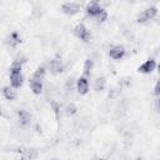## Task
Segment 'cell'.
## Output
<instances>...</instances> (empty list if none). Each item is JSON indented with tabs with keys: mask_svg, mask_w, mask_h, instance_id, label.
Wrapping results in <instances>:
<instances>
[{
	"mask_svg": "<svg viewBox=\"0 0 160 160\" xmlns=\"http://www.w3.org/2000/svg\"><path fill=\"white\" fill-rule=\"evenodd\" d=\"M14 59H15V60H18V61H20V62H22V64H24V62H26V60H28V59H26V56H24L22 54H18Z\"/></svg>",
	"mask_w": 160,
	"mask_h": 160,
	"instance_id": "20",
	"label": "cell"
},
{
	"mask_svg": "<svg viewBox=\"0 0 160 160\" xmlns=\"http://www.w3.org/2000/svg\"><path fill=\"white\" fill-rule=\"evenodd\" d=\"M158 71H159V74H160V62H159V65H158Z\"/></svg>",
	"mask_w": 160,
	"mask_h": 160,
	"instance_id": "23",
	"label": "cell"
},
{
	"mask_svg": "<svg viewBox=\"0 0 160 160\" xmlns=\"http://www.w3.org/2000/svg\"><path fill=\"white\" fill-rule=\"evenodd\" d=\"M76 111H78V108L74 102H70L65 106V115L66 116H72V115L76 114Z\"/></svg>",
	"mask_w": 160,
	"mask_h": 160,
	"instance_id": "17",
	"label": "cell"
},
{
	"mask_svg": "<svg viewBox=\"0 0 160 160\" xmlns=\"http://www.w3.org/2000/svg\"><path fill=\"white\" fill-rule=\"evenodd\" d=\"M102 10H104V9H102L100 5H98L96 2H92V4H90V5L86 6V14H88L89 16H91V18H96Z\"/></svg>",
	"mask_w": 160,
	"mask_h": 160,
	"instance_id": "10",
	"label": "cell"
},
{
	"mask_svg": "<svg viewBox=\"0 0 160 160\" xmlns=\"http://www.w3.org/2000/svg\"><path fill=\"white\" fill-rule=\"evenodd\" d=\"M74 85H76L75 81H74V79H72V78H71V79H68V81H66V84H65V90H66V92H72Z\"/></svg>",
	"mask_w": 160,
	"mask_h": 160,
	"instance_id": "18",
	"label": "cell"
},
{
	"mask_svg": "<svg viewBox=\"0 0 160 160\" xmlns=\"http://www.w3.org/2000/svg\"><path fill=\"white\" fill-rule=\"evenodd\" d=\"M74 35H75L78 39L82 40V41H89L90 38H91L90 31L88 30V28H86L84 24H78V25L74 28Z\"/></svg>",
	"mask_w": 160,
	"mask_h": 160,
	"instance_id": "1",
	"label": "cell"
},
{
	"mask_svg": "<svg viewBox=\"0 0 160 160\" xmlns=\"http://www.w3.org/2000/svg\"><path fill=\"white\" fill-rule=\"evenodd\" d=\"M48 68H49V71H50L51 74H54V75L60 74V72L64 71V65H62V62H61L60 60H58V59L51 60V61L49 62Z\"/></svg>",
	"mask_w": 160,
	"mask_h": 160,
	"instance_id": "9",
	"label": "cell"
},
{
	"mask_svg": "<svg viewBox=\"0 0 160 160\" xmlns=\"http://www.w3.org/2000/svg\"><path fill=\"white\" fill-rule=\"evenodd\" d=\"M24 82V78L21 75V71H10V85L15 89L21 88Z\"/></svg>",
	"mask_w": 160,
	"mask_h": 160,
	"instance_id": "4",
	"label": "cell"
},
{
	"mask_svg": "<svg viewBox=\"0 0 160 160\" xmlns=\"http://www.w3.org/2000/svg\"><path fill=\"white\" fill-rule=\"evenodd\" d=\"M30 89L36 95L41 94V91H42V82H41V80H36V79L31 78V80H30Z\"/></svg>",
	"mask_w": 160,
	"mask_h": 160,
	"instance_id": "12",
	"label": "cell"
},
{
	"mask_svg": "<svg viewBox=\"0 0 160 160\" xmlns=\"http://www.w3.org/2000/svg\"><path fill=\"white\" fill-rule=\"evenodd\" d=\"M156 14H158V9L155 8V6H150V8H148V9H145L139 16H138V22H145V21H148V20H151V19H154L155 16H156Z\"/></svg>",
	"mask_w": 160,
	"mask_h": 160,
	"instance_id": "2",
	"label": "cell"
},
{
	"mask_svg": "<svg viewBox=\"0 0 160 160\" xmlns=\"http://www.w3.org/2000/svg\"><path fill=\"white\" fill-rule=\"evenodd\" d=\"M106 18H108V12H106V10H102L96 18H94L96 21H99V22H102V21H105L106 20Z\"/></svg>",
	"mask_w": 160,
	"mask_h": 160,
	"instance_id": "19",
	"label": "cell"
},
{
	"mask_svg": "<svg viewBox=\"0 0 160 160\" xmlns=\"http://www.w3.org/2000/svg\"><path fill=\"white\" fill-rule=\"evenodd\" d=\"M20 42H21V39H20V36H19L18 32H11V34L6 38V44H8L10 48H16Z\"/></svg>",
	"mask_w": 160,
	"mask_h": 160,
	"instance_id": "11",
	"label": "cell"
},
{
	"mask_svg": "<svg viewBox=\"0 0 160 160\" xmlns=\"http://www.w3.org/2000/svg\"><path fill=\"white\" fill-rule=\"evenodd\" d=\"M125 55V49L121 45H115L109 50V56L114 60H120Z\"/></svg>",
	"mask_w": 160,
	"mask_h": 160,
	"instance_id": "8",
	"label": "cell"
},
{
	"mask_svg": "<svg viewBox=\"0 0 160 160\" xmlns=\"http://www.w3.org/2000/svg\"><path fill=\"white\" fill-rule=\"evenodd\" d=\"M105 86H106V79L104 78V76H100V78H98L96 80H95V84H94V89H95V91H102L104 89H105Z\"/></svg>",
	"mask_w": 160,
	"mask_h": 160,
	"instance_id": "14",
	"label": "cell"
},
{
	"mask_svg": "<svg viewBox=\"0 0 160 160\" xmlns=\"http://www.w3.org/2000/svg\"><path fill=\"white\" fill-rule=\"evenodd\" d=\"M2 95L6 100H14L16 98V91H15V88H12L11 85L10 86H4L2 89Z\"/></svg>",
	"mask_w": 160,
	"mask_h": 160,
	"instance_id": "13",
	"label": "cell"
},
{
	"mask_svg": "<svg viewBox=\"0 0 160 160\" xmlns=\"http://www.w3.org/2000/svg\"><path fill=\"white\" fill-rule=\"evenodd\" d=\"M94 68V61L91 59H86L85 62H84V75L88 76L91 74V70Z\"/></svg>",
	"mask_w": 160,
	"mask_h": 160,
	"instance_id": "16",
	"label": "cell"
},
{
	"mask_svg": "<svg viewBox=\"0 0 160 160\" xmlns=\"http://www.w3.org/2000/svg\"><path fill=\"white\" fill-rule=\"evenodd\" d=\"M18 120H19L20 126L28 128L31 124V115L26 110H19L18 111Z\"/></svg>",
	"mask_w": 160,
	"mask_h": 160,
	"instance_id": "7",
	"label": "cell"
},
{
	"mask_svg": "<svg viewBox=\"0 0 160 160\" xmlns=\"http://www.w3.org/2000/svg\"><path fill=\"white\" fill-rule=\"evenodd\" d=\"M155 109H156V111H160V96L155 100Z\"/></svg>",
	"mask_w": 160,
	"mask_h": 160,
	"instance_id": "22",
	"label": "cell"
},
{
	"mask_svg": "<svg viewBox=\"0 0 160 160\" xmlns=\"http://www.w3.org/2000/svg\"><path fill=\"white\" fill-rule=\"evenodd\" d=\"M76 90L80 95H85L89 91V80L86 76H80L76 80Z\"/></svg>",
	"mask_w": 160,
	"mask_h": 160,
	"instance_id": "6",
	"label": "cell"
},
{
	"mask_svg": "<svg viewBox=\"0 0 160 160\" xmlns=\"http://www.w3.org/2000/svg\"><path fill=\"white\" fill-rule=\"evenodd\" d=\"M61 11L64 14H66V15L72 16V15H75V14H78L80 11V5L76 4V2H65L61 6Z\"/></svg>",
	"mask_w": 160,
	"mask_h": 160,
	"instance_id": "3",
	"label": "cell"
},
{
	"mask_svg": "<svg viewBox=\"0 0 160 160\" xmlns=\"http://www.w3.org/2000/svg\"><path fill=\"white\" fill-rule=\"evenodd\" d=\"M155 68H156V61L154 59H149L138 68V71L141 74H150L151 71L155 70Z\"/></svg>",
	"mask_w": 160,
	"mask_h": 160,
	"instance_id": "5",
	"label": "cell"
},
{
	"mask_svg": "<svg viewBox=\"0 0 160 160\" xmlns=\"http://www.w3.org/2000/svg\"><path fill=\"white\" fill-rule=\"evenodd\" d=\"M45 74H46V68H45V66H39V68L35 70V72H34V75H32V79L41 80V81H42V79L45 78Z\"/></svg>",
	"mask_w": 160,
	"mask_h": 160,
	"instance_id": "15",
	"label": "cell"
},
{
	"mask_svg": "<svg viewBox=\"0 0 160 160\" xmlns=\"http://www.w3.org/2000/svg\"><path fill=\"white\" fill-rule=\"evenodd\" d=\"M154 94L156 95V96H159L160 95V79L156 81V84H155V88H154Z\"/></svg>",
	"mask_w": 160,
	"mask_h": 160,
	"instance_id": "21",
	"label": "cell"
}]
</instances>
